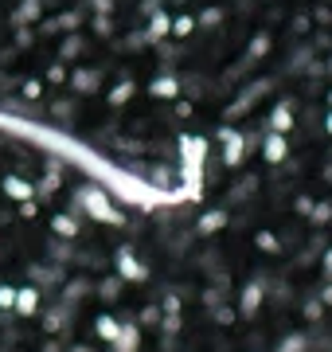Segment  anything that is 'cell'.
<instances>
[{
	"mask_svg": "<svg viewBox=\"0 0 332 352\" xmlns=\"http://www.w3.org/2000/svg\"><path fill=\"white\" fill-rule=\"evenodd\" d=\"M324 278H332V251L324 254Z\"/></svg>",
	"mask_w": 332,
	"mask_h": 352,
	"instance_id": "22",
	"label": "cell"
},
{
	"mask_svg": "<svg viewBox=\"0 0 332 352\" xmlns=\"http://www.w3.org/2000/svg\"><path fill=\"white\" fill-rule=\"evenodd\" d=\"M301 314H305V321L320 325V317H324V302H320L317 294H309V298H305V305H301Z\"/></svg>",
	"mask_w": 332,
	"mask_h": 352,
	"instance_id": "13",
	"label": "cell"
},
{
	"mask_svg": "<svg viewBox=\"0 0 332 352\" xmlns=\"http://www.w3.org/2000/svg\"><path fill=\"white\" fill-rule=\"evenodd\" d=\"M137 349H141V325L121 321V329H117V337H114V352H137Z\"/></svg>",
	"mask_w": 332,
	"mask_h": 352,
	"instance_id": "4",
	"label": "cell"
},
{
	"mask_svg": "<svg viewBox=\"0 0 332 352\" xmlns=\"http://www.w3.org/2000/svg\"><path fill=\"white\" fill-rule=\"evenodd\" d=\"M27 274H32V282H36L39 289L43 286H59V282H63V266H32Z\"/></svg>",
	"mask_w": 332,
	"mask_h": 352,
	"instance_id": "8",
	"label": "cell"
},
{
	"mask_svg": "<svg viewBox=\"0 0 332 352\" xmlns=\"http://www.w3.org/2000/svg\"><path fill=\"white\" fill-rule=\"evenodd\" d=\"M258 247H262V251H278V239H274V235H258Z\"/></svg>",
	"mask_w": 332,
	"mask_h": 352,
	"instance_id": "18",
	"label": "cell"
},
{
	"mask_svg": "<svg viewBox=\"0 0 332 352\" xmlns=\"http://www.w3.org/2000/svg\"><path fill=\"white\" fill-rule=\"evenodd\" d=\"M12 302H16V286L0 282V309H12Z\"/></svg>",
	"mask_w": 332,
	"mask_h": 352,
	"instance_id": "15",
	"label": "cell"
},
{
	"mask_svg": "<svg viewBox=\"0 0 332 352\" xmlns=\"http://www.w3.org/2000/svg\"><path fill=\"white\" fill-rule=\"evenodd\" d=\"M219 227H223V215H207L204 223H200V231H204V235H211V231H219Z\"/></svg>",
	"mask_w": 332,
	"mask_h": 352,
	"instance_id": "17",
	"label": "cell"
},
{
	"mask_svg": "<svg viewBox=\"0 0 332 352\" xmlns=\"http://www.w3.org/2000/svg\"><path fill=\"white\" fill-rule=\"evenodd\" d=\"M43 352H63V344H59L55 337H47V340H43Z\"/></svg>",
	"mask_w": 332,
	"mask_h": 352,
	"instance_id": "20",
	"label": "cell"
},
{
	"mask_svg": "<svg viewBox=\"0 0 332 352\" xmlns=\"http://www.w3.org/2000/svg\"><path fill=\"white\" fill-rule=\"evenodd\" d=\"M121 286H126V282H121V274L102 278V282H98V298H102V302H117V298H121Z\"/></svg>",
	"mask_w": 332,
	"mask_h": 352,
	"instance_id": "10",
	"label": "cell"
},
{
	"mask_svg": "<svg viewBox=\"0 0 332 352\" xmlns=\"http://www.w3.org/2000/svg\"><path fill=\"white\" fill-rule=\"evenodd\" d=\"M51 231L59 235V239H75V235H78V223L71 219V215H55V219H51Z\"/></svg>",
	"mask_w": 332,
	"mask_h": 352,
	"instance_id": "12",
	"label": "cell"
},
{
	"mask_svg": "<svg viewBox=\"0 0 332 352\" xmlns=\"http://www.w3.org/2000/svg\"><path fill=\"white\" fill-rule=\"evenodd\" d=\"M67 352H90V344H75V349H67Z\"/></svg>",
	"mask_w": 332,
	"mask_h": 352,
	"instance_id": "23",
	"label": "cell"
},
{
	"mask_svg": "<svg viewBox=\"0 0 332 352\" xmlns=\"http://www.w3.org/2000/svg\"><path fill=\"white\" fill-rule=\"evenodd\" d=\"M156 94H172V78H161L156 82Z\"/></svg>",
	"mask_w": 332,
	"mask_h": 352,
	"instance_id": "21",
	"label": "cell"
},
{
	"mask_svg": "<svg viewBox=\"0 0 332 352\" xmlns=\"http://www.w3.org/2000/svg\"><path fill=\"white\" fill-rule=\"evenodd\" d=\"M4 192H8L12 200H32V196H36V188L27 184L24 176H4Z\"/></svg>",
	"mask_w": 332,
	"mask_h": 352,
	"instance_id": "9",
	"label": "cell"
},
{
	"mask_svg": "<svg viewBox=\"0 0 332 352\" xmlns=\"http://www.w3.org/2000/svg\"><path fill=\"white\" fill-rule=\"evenodd\" d=\"M141 325H161V305H145L141 309Z\"/></svg>",
	"mask_w": 332,
	"mask_h": 352,
	"instance_id": "14",
	"label": "cell"
},
{
	"mask_svg": "<svg viewBox=\"0 0 332 352\" xmlns=\"http://www.w3.org/2000/svg\"><path fill=\"white\" fill-rule=\"evenodd\" d=\"M317 298H320V302H324V309H329V305H332V278H329V286H324V289H320V294H317Z\"/></svg>",
	"mask_w": 332,
	"mask_h": 352,
	"instance_id": "19",
	"label": "cell"
},
{
	"mask_svg": "<svg viewBox=\"0 0 332 352\" xmlns=\"http://www.w3.org/2000/svg\"><path fill=\"white\" fill-rule=\"evenodd\" d=\"M114 263H117V274H121V282H145V278H149V266L141 263L133 251H117Z\"/></svg>",
	"mask_w": 332,
	"mask_h": 352,
	"instance_id": "2",
	"label": "cell"
},
{
	"mask_svg": "<svg viewBox=\"0 0 332 352\" xmlns=\"http://www.w3.org/2000/svg\"><path fill=\"white\" fill-rule=\"evenodd\" d=\"M117 329H121V321H117V317H110V314H102L98 321H94V333H98L102 340H110V344H114Z\"/></svg>",
	"mask_w": 332,
	"mask_h": 352,
	"instance_id": "11",
	"label": "cell"
},
{
	"mask_svg": "<svg viewBox=\"0 0 332 352\" xmlns=\"http://www.w3.org/2000/svg\"><path fill=\"white\" fill-rule=\"evenodd\" d=\"M90 294V278H71L63 286V294H59V302H67V305H78L82 298Z\"/></svg>",
	"mask_w": 332,
	"mask_h": 352,
	"instance_id": "7",
	"label": "cell"
},
{
	"mask_svg": "<svg viewBox=\"0 0 332 352\" xmlns=\"http://www.w3.org/2000/svg\"><path fill=\"white\" fill-rule=\"evenodd\" d=\"M39 294H43V289H39L36 282H32V286H20L16 289V302H12V314L16 317H36L39 314Z\"/></svg>",
	"mask_w": 332,
	"mask_h": 352,
	"instance_id": "3",
	"label": "cell"
},
{
	"mask_svg": "<svg viewBox=\"0 0 332 352\" xmlns=\"http://www.w3.org/2000/svg\"><path fill=\"white\" fill-rule=\"evenodd\" d=\"M278 352H313V337L305 329H294V333H285L278 340Z\"/></svg>",
	"mask_w": 332,
	"mask_h": 352,
	"instance_id": "6",
	"label": "cell"
},
{
	"mask_svg": "<svg viewBox=\"0 0 332 352\" xmlns=\"http://www.w3.org/2000/svg\"><path fill=\"white\" fill-rule=\"evenodd\" d=\"M75 309H78V305H67V302L51 305V309L43 314V333H47V337L67 333V329H71V321H75Z\"/></svg>",
	"mask_w": 332,
	"mask_h": 352,
	"instance_id": "1",
	"label": "cell"
},
{
	"mask_svg": "<svg viewBox=\"0 0 332 352\" xmlns=\"http://www.w3.org/2000/svg\"><path fill=\"white\" fill-rule=\"evenodd\" d=\"M211 314L219 325H235V309H227V305H211Z\"/></svg>",
	"mask_w": 332,
	"mask_h": 352,
	"instance_id": "16",
	"label": "cell"
},
{
	"mask_svg": "<svg viewBox=\"0 0 332 352\" xmlns=\"http://www.w3.org/2000/svg\"><path fill=\"white\" fill-rule=\"evenodd\" d=\"M262 309V282H250V286L239 294V314L243 317H254Z\"/></svg>",
	"mask_w": 332,
	"mask_h": 352,
	"instance_id": "5",
	"label": "cell"
}]
</instances>
